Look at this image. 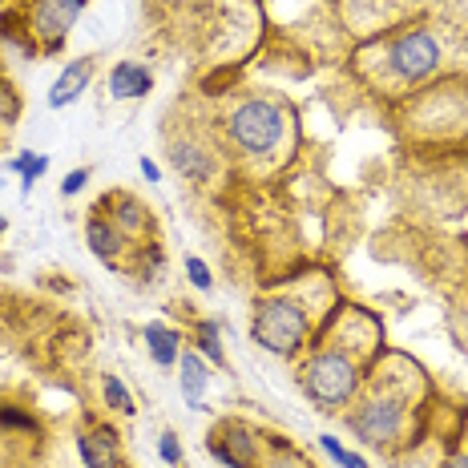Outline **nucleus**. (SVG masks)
Here are the masks:
<instances>
[{"label":"nucleus","mask_w":468,"mask_h":468,"mask_svg":"<svg viewBox=\"0 0 468 468\" xmlns=\"http://www.w3.org/2000/svg\"><path fill=\"white\" fill-rule=\"evenodd\" d=\"M85 182H90V170H73V174H65L61 194H65V198H73L77 190H85Z\"/></svg>","instance_id":"23"},{"label":"nucleus","mask_w":468,"mask_h":468,"mask_svg":"<svg viewBox=\"0 0 468 468\" xmlns=\"http://www.w3.org/2000/svg\"><path fill=\"white\" fill-rule=\"evenodd\" d=\"M178 376H182V396H186V408L198 412L202 396H207V364H202L198 351H182V356H178Z\"/></svg>","instance_id":"10"},{"label":"nucleus","mask_w":468,"mask_h":468,"mask_svg":"<svg viewBox=\"0 0 468 468\" xmlns=\"http://www.w3.org/2000/svg\"><path fill=\"white\" fill-rule=\"evenodd\" d=\"M8 230V218H5V214H0V234H5Z\"/></svg>","instance_id":"27"},{"label":"nucleus","mask_w":468,"mask_h":468,"mask_svg":"<svg viewBox=\"0 0 468 468\" xmlns=\"http://www.w3.org/2000/svg\"><path fill=\"white\" fill-rule=\"evenodd\" d=\"M227 448L230 456L247 468V461H255V436H250L247 424H227Z\"/></svg>","instance_id":"14"},{"label":"nucleus","mask_w":468,"mask_h":468,"mask_svg":"<svg viewBox=\"0 0 468 468\" xmlns=\"http://www.w3.org/2000/svg\"><path fill=\"white\" fill-rule=\"evenodd\" d=\"M282 130H287V117L275 101H247L239 105L230 117V138L242 154H267L275 150Z\"/></svg>","instance_id":"3"},{"label":"nucleus","mask_w":468,"mask_h":468,"mask_svg":"<svg viewBox=\"0 0 468 468\" xmlns=\"http://www.w3.org/2000/svg\"><path fill=\"white\" fill-rule=\"evenodd\" d=\"M404 428V412H399V399L392 396H372L364 404V412L356 416V432L367 444H392Z\"/></svg>","instance_id":"6"},{"label":"nucleus","mask_w":468,"mask_h":468,"mask_svg":"<svg viewBox=\"0 0 468 468\" xmlns=\"http://www.w3.org/2000/svg\"><path fill=\"white\" fill-rule=\"evenodd\" d=\"M142 174H145V182H158V178H162V170H158V165H154L150 158H142Z\"/></svg>","instance_id":"25"},{"label":"nucleus","mask_w":468,"mask_h":468,"mask_svg":"<svg viewBox=\"0 0 468 468\" xmlns=\"http://www.w3.org/2000/svg\"><path fill=\"white\" fill-rule=\"evenodd\" d=\"M170 158H174V165H178L182 174H186V178H207L210 174V158L202 154V145H194V142H174Z\"/></svg>","instance_id":"13"},{"label":"nucleus","mask_w":468,"mask_h":468,"mask_svg":"<svg viewBox=\"0 0 468 468\" xmlns=\"http://www.w3.org/2000/svg\"><path fill=\"white\" fill-rule=\"evenodd\" d=\"M388 61H392V73H399L404 81H428L441 69V41L428 28H408L388 48Z\"/></svg>","instance_id":"4"},{"label":"nucleus","mask_w":468,"mask_h":468,"mask_svg":"<svg viewBox=\"0 0 468 468\" xmlns=\"http://www.w3.org/2000/svg\"><path fill=\"white\" fill-rule=\"evenodd\" d=\"M319 444H324V452L331 456V461H335L339 468H367V461L359 452H351V448H344L335 441V436H319Z\"/></svg>","instance_id":"18"},{"label":"nucleus","mask_w":468,"mask_h":468,"mask_svg":"<svg viewBox=\"0 0 468 468\" xmlns=\"http://www.w3.org/2000/svg\"><path fill=\"white\" fill-rule=\"evenodd\" d=\"M303 388H307V396L315 399L319 408L347 404V399L356 396V388H359L356 359H351L347 351H339V347L315 351V356H311V364H307V372H303Z\"/></svg>","instance_id":"1"},{"label":"nucleus","mask_w":468,"mask_h":468,"mask_svg":"<svg viewBox=\"0 0 468 468\" xmlns=\"http://www.w3.org/2000/svg\"><path fill=\"white\" fill-rule=\"evenodd\" d=\"M142 339H145V347H150V356H154V364H158V367L178 364V356H182V339H178V331H174V327L150 324V327L142 331Z\"/></svg>","instance_id":"11"},{"label":"nucleus","mask_w":468,"mask_h":468,"mask_svg":"<svg viewBox=\"0 0 468 468\" xmlns=\"http://www.w3.org/2000/svg\"><path fill=\"white\" fill-rule=\"evenodd\" d=\"M90 77H93V61H90V57H77V61L65 65L61 77L53 81V90H48V105H53V110H65V105H73L77 97L85 93Z\"/></svg>","instance_id":"7"},{"label":"nucleus","mask_w":468,"mask_h":468,"mask_svg":"<svg viewBox=\"0 0 468 468\" xmlns=\"http://www.w3.org/2000/svg\"><path fill=\"white\" fill-rule=\"evenodd\" d=\"M101 392H105V404H110L113 412H122V416H133V412H138V404L130 399V388H125L117 376H105V379H101Z\"/></svg>","instance_id":"17"},{"label":"nucleus","mask_w":468,"mask_h":468,"mask_svg":"<svg viewBox=\"0 0 468 468\" xmlns=\"http://www.w3.org/2000/svg\"><path fill=\"white\" fill-rule=\"evenodd\" d=\"M154 90V77L145 65L138 61H122L110 69V97L113 101H138V97H145Z\"/></svg>","instance_id":"8"},{"label":"nucleus","mask_w":468,"mask_h":468,"mask_svg":"<svg viewBox=\"0 0 468 468\" xmlns=\"http://www.w3.org/2000/svg\"><path fill=\"white\" fill-rule=\"evenodd\" d=\"M142 222H145V214H142L138 202H133V198H122V202H117V222H113L117 230H138Z\"/></svg>","instance_id":"19"},{"label":"nucleus","mask_w":468,"mask_h":468,"mask_svg":"<svg viewBox=\"0 0 468 468\" xmlns=\"http://www.w3.org/2000/svg\"><path fill=\"white\" fill-rule=\"evenodd\" d=\"M186 279L194 282V287H198V291H210L214 287V275H210V267H207V262H202V259H186Z\"/></svg>","instance_id":"21"},{"label":"nucleus","mask_w":468,"mask_h":468,"mask_svg":"<svg viewBox=\"0 0 468 468\" xmlns=\"http://www.w3.org/2000/svg\"><path fill=\"white\" fill-rule=\"evenodd\" d=\"M0 424L5 428H16V432H37V420L21 408H0Z\"/></svg>","instance_id":"20"},{"label":"nucleus","mask_w":468,"mask_h":468,"mask_svg":"<svg viewBox=\"0 0 468 468\" xmlns=\"http://www.w3.org/2000/svg\"><path fill=\"white\" fill-rule=\"evenodd\" d=\"M198 356L210 359V364H222V359H227L222 339H218V324H214V319H202L198 324Z\"/></svg>","instance_id":"16"},{"label":"nucleus","mask_w":468,"mask_h":468,"mask_svg":"<svg viewBox=\"0 0 468 468\" xmlns=\"http://www.w3.org/2000/svg\"><path fill=\"white\" fill-rule=\"evenodd\" d=\"M255 344L275 356H299L307 344V315L291 299H267L255 311Z\"/></svg>","instance_id":"2"},{"label":"nucleus","mask_w":468,"mask_h":468,"mask_svg":"<svg viewBox=\"0 0 468 468\" xmlns=\"http://www.w3.org/2000/svg\"><path fill=\"white\" fill-rule=\"evenodd\" d=\"M85 239H90V250H93V255L105 259V262H113L117 250H122V230H117L113 222H105V218H93L90 230H85Z\"/></svg>","instance_id":"12"},{"label":"nucleus","mask_w":468,"mask_h":468,"mask_svg":"<svg viewBox=\"0 0 468 468\" xmlns=\"http://www.w3.org/2000/svg\"><path fill=\"white\" fill-rule=\"evenodd\" d=\"M158 452H162L165 464H182V441L174 432H162L158 436Z\"/></svg>","instance_id":"22"},{"label":"nucleus","mask_w":468,"mask_h":468,"mask_svg":"<svg viewBox=\"0 0 468 468\" xmlns=\"http://www.w3.org/2000/svg\"><path fill=\"white\" fill-rule=\"evenodd\" d=\"M81 8L85 0H33L28 5V28H33L37 41H45V53L61 48V41L81 16Z\"/></svg>","instance_id":"5"},{"label":"nucleus","mask_w":468,"mask_h":468,"mask_svg":"<svg viewBox=\"0 0 468 468\" xmlns=\"http://www.w3.org/2000/svg\"><path fill=\"white\" fill-rule=\"evenodd\" d=\"M13 113H16V93L8 90L5 81H0V122H8Z\"/></svg>","instance_id":"24"},{"label":"nucleus","mask_w":468,"mask_h":468,"mask_svg":"<svg viewBox=\"0 0 468 468\" xmlns=\"http://www.w3.org/2000/svg\"><path fill=\"white\" fill-rule=\"evenodd\" d=\"M8 170L21 174V190H33V182L48 170V158L45 154H16V158L8 162Z\"/></svg>","instance_id":"15"},{"label":"nucleus","mask_w":468,"mask_h":468,"mask_svg":"<svg viewBox=\"0 0 468 468\" xmlns=\"http://www.w3.org/2000/svg\"><path fill=\"white\" fill-rule=\"evenodd\" d=\"M28 5H33V0H28Z\"/></svg>","instance_id":"28"},{"label":"nucleus","mask_w":468,"mask_h":468,"mask_svg":"<svg viewBox=\"0 0 468 468\" xmlns=\"http://www.w3.org/2000/svg\"><path fill=\"white\" fill-rule=\"evenodd\" d=\"M444 468H468V452H461V456H452Z\"/></svg>","instance_id":"26"},{"label":"nucleus","mask_w":468,"mask_h":468,"mask_svg":"<svg viewBox=\"0 0 468 468\" xmlns=\"http://www.w3.org/2000/svg\"><path fill=\"white\" fill-rule=\"evenodd\" d=\"M77 452H81L85 468H117V436L110 428H97L93 436H77Z\"/></svg>","instance_id":"9"}]
</instances>
